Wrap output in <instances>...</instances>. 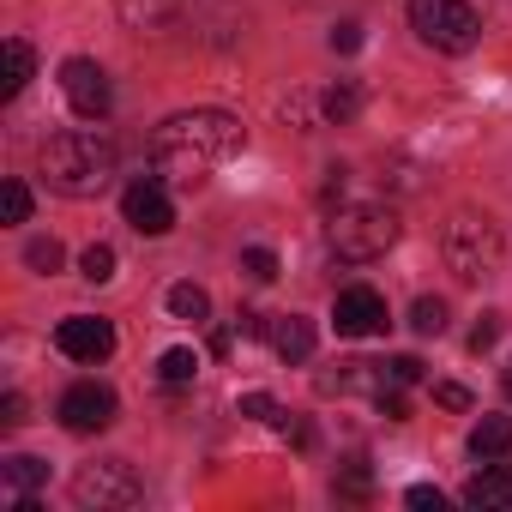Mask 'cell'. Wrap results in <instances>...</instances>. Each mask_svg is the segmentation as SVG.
Here are the masks:
<instances>
[{"label": "cell", "instance_id": "20", "mask_svg": "<svg viewBox=\"0 0 512 512\" xmlns=\"http://www.w3.org/2000/svg\"><path fill=\"white\" fill-rule=\"evenodd\" d=\"M410 326H416L422 338H440V332H446V302H440V296H422V302L410 308Z\"/></svg>", "mask_w": 512, "mask_h": 512}, {"label": "cell", "instance_id": "21", "mask_svg": "<svg viewBox=\"0 0 512 512\" xmlns=\"http://www.w3.org/2000/svg\"><path fill=\"white\" fill-rule=\"evenodd\" d=\"M157 374H163V386H187V380L199 374V356H193V350H163Z\"/></svg>", "mask_w": 512, "mask_h": 512}, {"label": "cell", "instance_id": "30", "mask_svg": "<svg viewBox=\"0 0 512 512\" xmlns=\"http://www.w3.org/2000/svg\"><path fill=\"white\" fill-rule=\"evenodd\" d=\"M235 332H241V338H272L266 314H253V308H241V314H235Z\"/></svg>", "mask_w": 512, "mask_h": 512}, {"label": "cell", "instance_id": "6", "mask_svg": "<svg viewBox=\"0 0 512 512\" xmlns=\"http://www.w3.org/2000/svg\"><path fill=\"white\" fill-rule=\"evenodd\" d=\"M73 500H79V506H97V512H109V506H139V500H145V482H139V470H133L127 458H103V464H85V470L73 476Z\"/></svg>", "mask_w": 512, "mask_h": 512}, {"label": "cell", "instance_id": "5", "mask_svg": "<svg viewBox=\"0 0 512 512\" xmlns=\"http://www.w3.org/2000/svg\"><path fill=\"white\" fill-rule=\"evenodd\" d=\"M410 31L434 55H470L482 37V19L470 0H410Z\"/></svg>", "mask_w": 512, "mask_h": 512}, {"label": "cell", "instance_id": "22", "mask_svg": "<svg viewBox=\"0 0 512 512\" xmlns=\"http://www.w3.org/2000/svg\"><path fill=\"white\" fill-rule=\"evenodd\" d=\"M241 416H253V422H266V428H278L290 410L272 398V392H241Z\"/></svg>", "mask_w": 512, "mask_h": 512}, {"label": "cell", "instance_id": "29", "mask_svg": "<svg viewBox=\"0 0 512 512\" xmlns=\"http://www.w3.org/2000/svg\"><path fill=\"white\" fill-rule=\"evenodd\" d=\"M404 500H410L416 512H440V506H446V494H440V488H428V482H416V488H410Z\"/></svg>", "mask_w": 512, "mask_h": 512}, {"label": "cell", "instance_id": "8", "mask_svg": "<svg viewBox=\"0 0 512 512\" xmlns=\"http://www.w3.org/2000/svg\"><path fill=\"white\" fill-rule=\"evenodd\" d=\"M55 416H61V428H67V434H103V428L115 422V392H109V386H97V380H79V386H67V392H61Z\"/></svg>", "mask_w": 512, "mask_h": 512}, {"label": "cell", "instance_id": "9", "mask_svg": "<svg viewBox=\"0 0 512 512\" xmlns=\"http://www.w3.org/2000/svg\"><path fill=\"white\" fill-rule=\"evenodd\" d=\"M386 320H392V314H386V296L368 290V284H350V290H338V302H332L338 338H380Z\"/></svg>", "mask_w": 512, "mask_h": 512}, {"label": "cell", "instance_id": "33", "mask_svg": "<svg viewBox=\"0 0 512 512\" xmlns=\"http://www.w3.org/2000/svg\"><path fill=\"white\" fill-rule=\"evenodd\" d=\"M374 404H380V416H386V422H404V416H410V404L398 398V386H386V392H380Z\"/></svg>", "mask_w": 512, "mask_h": 512}, {"label": "cell", "instance_id": "12", "mask_svg": "<svg viewBox=\"0 0 512 512\" xmlns=\"http://www.w3.org/2000/svg\"><path fill=\"white\" fill-rule=\"evenodd\" d=\"M464 506H476V512H512V470L488 464L482 476H470L464 482Z\"/></svg>", "mask_w": 512, "mask_h": 512}, {"label": "cell", "instance_id": "1", "mask_svg": "<svg viewBox=\"0 0 512 512\" xmlns=\"http://www.w3.org/2000/svg\"><path fill=\"white\" fill-rule=\"evenodd\" d=\"M247 145V127L229 115V109H187V115H169L151 139V169L157 181H181V187H199L217 163H229L235 151Z\"/></svg>", "mask_w": 512, "mask_h": 512}, {"label": "cell", "instance_id": "28", "mask_svg": "<svg viewBox=\"0 0 512 512\" xmlns=\"http://www.w3.org/2000/svg\"><path fill=\"white\" fill-rule=\"evenodd\" d=\"M422 380V362L416 356H392L386 362V386H416Z\"/></svg>", "mask_w": 512, "mask_h": 512}, {"label": "cell", "instance_id": "16", "mask_svg": "<svg viewBox=\"0 0 512 512\" xmlns=\"http://www.w3.org/2000/svg\"><path fill=\"white\" fill-rule=\"evenodd\" d=\"M320 115H326L332 127H350V121L362 115V91H356L350 79H338V85H332V91L320 97Z\"/></svg>", "mask_w": 512, "mask_h": 512}, {"label": "cell", "instance_id": "35", "mask_svg": "<svg viewBox=\"0 0 512 512\" xmlns=\"http://www.w3.org/2000/svg\"><path fill=\"white\" fill-rule=\"evenodd\" d=\"M500 386H506V398H512V368H506V380H500Z\"/></svg>", "mask_w": 512, "mask_h": 512}, {"label": "cell", "instance_id": "24", "mask_svg": "<svg viewBox=\"0 0 512 512\" xmlns=\"http://www.w3.org/2000/svg\"><path fill=\"white\" fill-rule=\"evenodd\" d=\"M0 217H7V223H31V187L25 181L0 187Z\"/></svg>", "mask_w": 512, "mask_h": 512}, {"label": "cell", "instance_id": "23", "mask_svg": "<svg viewBox=\"0 0 512 512\" xmlns=\"http://www.w3.org/2000/svg\"><path fill=\"white\" fill-rule=\"evenodd\" d=\"M61 260H67V253H61V241H55V235L25 247V266H31V272H43V278H55V272H61Z\"/></svg>", "mask_w": 512, "mask_h": 512}, {"label": "cell", "instance_id": "7", "mask_svg": "<svg viewBox=\"0 0 512 512\" xmlns=\"http://www.w3.org/2000/svg\"><path fill=\"white\" fill-rule=\"evenodd\" d=\"M61 91H67V103H73V115H79V121H103V115L115 109L109 73H103L97 61H85V55L61 61Z\"/></svg>", "mask_w": 512, "mask_h": 512}, {"label": "cell", "instance_id": "17", "mask_svg": "<svg viewBox=\"0 0 512 512\" xmlns=\"http://www.w3.org/2000/svg\"><path fill=\"white\" fill-rule=\"evenodd\" d=\"M31 73H37V55H31L25 37H13V43H7V103L31 85Z\"/></svg>", "mask_w": 512, "mask_h": 512}, {"label": "cell", "instance_id": "34", "mask_svg": "<svg viewBox=\"0 0 512 512\" xmlns=\"http://www.w3.org/2000/svg\"><path fill=\"white\" fill-rule=\"evenodd\" d=\"M19 422H25V398L7 392V398H0V428H19Z\"/></svg>", "mask_w": 512, "mask_h": 512}, {"label": "cell", "instance_id": "25", "mask_svg": "<svg viewBox=\"0 0 512 512\" xmlns=\"http://www.w3.org/2000/svg\"><path fill=\"white\" fill-rule=\"evenodd\" d=\"M241 272H247L253 284H272V278H278V253H272V247H247V253H241Z\"/></svg>", "mask_w": 512, "mask_h": 512}, {"label": "cell", "instance_id": "31", "mask_svg": "<svg viewBox=\"0 0 512 512\" xmlns=\"http://www.w3.org/2000/svg\"><path fill=\"white\" fill-rule=\"evenodd\" d=\"M332 49H338V55H356V49H362V25H350V19H344V25L332 31Z\"/></svg>", "mask_w": 512, "mask_h": 512}, {"label": "cell", "instance_id": "11", "mask_svg": "<svg viewBox=\"0 0 512 512\" xmlns=\"http://www.w3.org/2000/svg\"><path fill=\"white\" fill-rule=\"evenodd\" d=\"M121 217H127L139 235H169V229H175V205H169V193H163L157 175H145V181H133V187L121 193Z\"/></svg>", "mask_w": 512, "mask_h": 512}, {"label": "cell", "instance_id": "15", "mask_svg": "<svg viewBox=\"0 0 512 512\" xmlns=\"http://www.w3.org/2000/svg\"><path fill=\"white\" fill-rule=\"evenodd\" d=\"M272 350H278L284 362H308V356H314V326H308L302 314H284V320L272 326Z\"/></svg>", "mask_w": 512, "mask_h": 512}, {"label": "cell", "instance_id": "3", "mask_svg": "<svg viewBox=\"0 0 512 512\" xmlns=\"http://www.w3.org/2000/svg\"><path fill=\"white\" fill-rule=\"evenodd\" d=\"M398 229H404L398 211L380 199H350V205H332V217H326V241L350 266H368L386 247H398Z\"/></svg>", "mask_w": 512, "mask_h": 512}, {"label": "cell", "instance_id": "4", "mask_svg": "<svg viewBox=\"0 0 512 512\" xmlns=\"http://www.w3.org/2000/svg\"><path fill=\"white\" fill-rule=\"evenodd\" d=\"M440 253H446L452 278L482 284V278L500 266V229H494V217H488V211H452V223H446V235H440Z\"/></svg>", "mask_w": 512, "mask_h": 512}, {"label": "cell", "instance_id": "18", "mask_svg": "<svg viewBox=\"0 0 512 512\" xmlns=\"http://www.w3.org/2000/svg\"><path fill=\"white\" fill-rule=\"evenodd\" d=\"M169 314L187 320V326H199V320L211 314V296H205L199 284H175V290H169Z\"/></svg>", "mask_w": 512, "mask_h": 512}, {"label": "cell", "instance_id": "14", "mask_svg": "<svg viewBox=\"0 0 512 512\" xmlns=\"http://www.w3.org/2000/svg\"><path fill=\"white\" fill-rule=\"evenodd\" d=\"M506 452H512V416H482V422L470 428V458L494 464V458H506Z\"/></svg>", "mask_w": 512, "mask_h": 512}, {"label": "cell", "instance_id": "27", "mask_svg": "<svg viewBox=\"0 0 512 512\" xmlns=\"http://www.w3.org/2000/svg\"><path fill=\"white\" fill-rule=\"evenodd\" d=\"M368 488H374L368 464H350V470H338V494H344V500H368Z\"/></svg>", "mask_w": 512, "mask_h": 512}, {"label": "cell", "instance_id": "19", "mask_svg": "<svg viewBox=\"0 0 512 512\" xmlns=\"http://www.w3.org/2000/svg\"><path fill=\"white\" fill-rule=\"evenodd\" d=\"M79 272H85L91 284H109V278H115V247H109V241H91V247L79 253Z\"/></svg>", "mask_w": 512, "mask_h": 512}, {"label": "cell", "instance_id": "13", "mask_svg": "<svg viewBox=\"0 0 512 512\" xmlns=\"http://www.w3.org/2000/svg\"><path fill=\"white\" fill-rule=\"evenodd\" d=\"M49 482V464L43 458H31V452H19V458H7L0 464V488H7V500L19 506V500H37V488Z\"/></svg>", "mask_w": 512, "mask_h": 512}, {"label": "cell", "instance_id": "32", "mask_svg": "<svg viewBox=\"0 0 512 512\" xmlns=\"http://www.w3.org/2000/svg\"><path fill=\"white\" fill-rule=\"evenodd\" d=\"M434 404H440V410H470V392L446 380V386H434Z\"/></svg>", "mask_w": 512, "mask_h": 512}, {"label": "cell", "instance_id": "10", "mask_svg": "<svg viewBox=\"0 0 512 512\" xmlns=\"http://www.w3.org/2000/svg\"><path fill=\"white\" fill-rule=\"evenodd\" d=\"M55 350H61L67 362L97 368V362H109V356H115V326H109V320H97V314H73V320H61V326H55Z\"/></svg>", "mask_w": 512, "mask_h": 512}, {"label": "cell", "instance_id": "2", "mask_svg": "<svg viewBox=\"0 0 512 512\" xmlns=\"http://www.w3.org/2000/svg\"><path fill=\"white\" fill-rule=\"evenodd\" d=\"M43 181L61 199H97L115 181V139L97 127H67L43 145Z\"/></svg>", "mask_w": 512, "mask_h": 512}, {"label": "cell", "instance_id": "26", "mask_svg": "<svg viewBox=\"0 0 512 512\" xmlns=\"http://www.w3.org/2000/svg\"><path fill=\"white\" fill-rule=\"evenodd\" d=\"M500 332H506V320H500V314H482V320L470 326V350H476V356H482V350H494V344H500Z\"/></svg>", "mask_w": 512, "mask_h": 512}]
</instances>
